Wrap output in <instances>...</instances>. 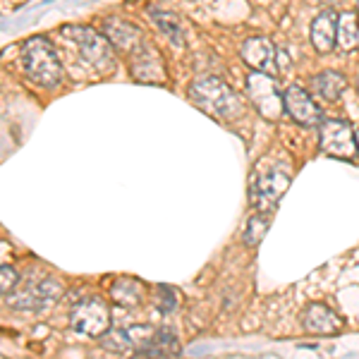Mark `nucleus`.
Segmentation results:
<instances>
[{
  "instance_id": "1",
  "label": "nucleus",
  "mask_w": 359,
  "mask_h": 359,
  "mask_svg": "<svg viewBox=\"0 0 359 359\" xmlns=\"http://www.w3.org/2000/svg\"><path fill=\"white\" fill-rule=\"evenodd\" d=\"M292 182V168L290 161H283L278 154H271L259 161L257 170L252 175V187H249V196L257 211L269 213L273 211L280 201V196L287 192Z\"/></svg>"
},
{
  "instance_id": "2",
  "label": "nucleus",
  "mask_w": 359,
  "mask_h": 359,
  "mask_svg": "<svg viewBox=\"0 0 359 359\" xmlns=\"http://www.w3.org/2000/svg\"><path fill=\"white\" fill-rule=\"evenodd\" d=\"M189 96L201 111L218 120H237L242 115L240 96L218 77H199L189 86Z\"/></svg>"
},
{
  "instance_id": "3",
  "label": "nucleus",
  "mask_w": 359,
  "mask_h": 359,
  "mask_svg": "<svg viewBox=\"0 0 359 359\" xmlns=\"http://www.w3.org/2000/svg\"><path fill=\"white\" fill-rule=\"evenodd\" d=\"M25 69L27 77L43 89H55L62 79V67L53 43L43 36H34L25 43Z\"/></svg>"
},
{
  "instance_id": "4",
  "label": "nucleus",
  "mask_w": 359,
  "mask_h": 359,
  "mask_svg": "<svg viewBox=\"0 0 359 359\" xmlns=\"http://www.w3.org/2000/svg\"><path fill=\"white\" fill-rule=\"evenodd\" d=\"M69 326H72V331H77L82 335L101 338V335L111 328V306L103 302L101 297L82 299V302L72 309Z\"/></svg>"
},
{
  "instance_id": "5",
  "label": "nucleus",
  "mask_w": 359,
  "mask_h": 359,
  "mask_svg": "<svg viewBox=\"0 0 359 359\" xmlns=\"http://www.w3.org/2000/svg\"><path fill=\"white\" fill-rule=\"evenodd\" d=\"M247 96L252 98V103L257 106V111L269 120H278L285 111L283 103V94L273 82V77H269L266 72H249L247 77Z\"/></svg>"
},
{
  "instance_id": "6",
  "label": "nucleus",
  "mask_w": 359,
  "mask_h": 359,
  "mask_svg": "<svg viewBox=\"0 0 359 359\" xmlns=\"http://www.w3.org/2000/svg\"><path fill=\"white\" fill-rule=\"evenodd\" d=\"M67 36H72V41L77 43L79 53L89 65H94L98 69H113V57H111V41L96 34L94 29H84V27H74L67 29Z\"/></svg>"
},
{
  "instance_id": "7",
  "label": "nucleus",
  "mask_w": 359,
  "mask_h": 359,
  "mask_svg": "<svg viewBox=\"0 0 359 359\" xmlns=\"http://www.w3.org/2000/svg\"><path fill=\"white\" fill-rule=\"evenodd\" d=\"M321 149L335 158H355L357 156V135L343 120H326L321 125Z\"/></svg>"
},
{
  "instance_id": "8",
  "label": "nucleus",
  "mask_w": 359,
  "mask_h": 359,
  "mask_svg": "<svg viewBox=\"0 0 359 359\" xmlns=\"http://www.w3.org/2000/svg\"><path fill=\"white\" fill-rule=\"evenodd\" d=\"M154 338V331L147 326H132V328H115V331H106L101 335V345L118 355H127V352H139L149 345Z\"/></svg>"
},
{
  "instance_id": "9",
  "label": "nucleus",
  "mask_w": 359,
  "mask_h": 359,
  "mask_svg": "<svg viewBox=\"0 0 359 359\" xmlns=\"http://www.w3.org/2000/svg\"><path fill=\"white\" fill-rule=\"evenodd\" d=\"M283 103H285V113L290 115L297 125L302 127H316L321 125V111L316 108L314 98H311L302 86L292 84L283 94Z\"/></svg>"
},
{
  "instance_id": "10",
  "label": "nucleus",
  "mask_w": 359,
  "mask_h": 359,
  "mask_svg": "<svg viewBox=\"0 0 359 359\" xmlns=\"http://www.w3.org/2000/svg\"><path fill=\"white\" fill-rule=\"evenodd\" d=\"M132 77L139 82H149V84H163L165 82V72H163V60L156 53L151 46L139 43L132 50Z\"/></svg>"
},
{
  "instance_id": "11",
  "label": "nucleus",
  "mask_w": 359,
  "mask_h": 359,
  "mask_svg": "<svg viewBox=\"0 0 359 359\" xmlns=\"http://www.w3.org/2000/svg\"><path fill=\"white\" fill-rule=\"evenodd\" d=\"M242 57H245V62L252 69H257V72H273L276 67V48L273 43L269 41V39L264 36H254V39H247L245 43H242Z\"/></svg>"
},
{
  "instance_id": "12",
  "label": "nucleus",
  "mask_w": 359,
  "mask_h": 359,
  "mask_svg": "<svg viewBox=\"0 0 359 359\" xmlns=\"http://www.w3.org/2000/svg\"><path fill=\"white\" fill-rule=\"evenodd\" d=\"M304 328L316 335H335L343 328V321H340V316L335 314L331 306L314 302L306 306L304 311Z\"/></svg>"
},
{
  "instance_id": "13",
  "label": "nucleus",
  "mask_w": 359,
  "mask_h": 359,
  "mask_svg": "<svg viewBox=\"0 0 359 359\" xmlns=\"http://www.w3.org/2000/svg\"><path fill=\"white\" fill-rule=\"evenodd\" d=\"M335 32H338V15L333 10H326L311 25V43L318 53H331L335 46Z\"/></svg>"
},
{
  "instance_id": "14",
  "label": "nucleus",
  "mask_w": 359,
  "mask_h": 359,
  "mask_svg": "<svg viewBox=\"0 0 359 359\" xmlns=\"http://www.w3.org/2000/svg\"><path fill=\"white\" fill-rule=\"evenodd\" d=\"M106 36L120 50H135L142 43L139 29L135 25H127L123 20H106Z\"/></svg>"
},
{
  "instance_id": "15",
  "label": "nucleus",
  "mask_w": 359,
  "mask_h": 359,
  "mask_svg": "<svg viewBox=\"0 0 359 359\" xmlns=\"http://www.w3.org/2000/svg\"><path fill=\"white\" fill-rule=\"evenodd\" d=\"M175 355H180V343L175 333L168 331V328L154 331V338L139 352V357H175Z\"/></svg>"
},
{
  "instance_id": "16",
  "label": "nucleus",
  "mask_w": 359,
  "mask_h": 359,
  "mask_svg": "<svg viewBox=\"0 0 359 359\" xmlns=\"http://www.w3.org/2000/svg\"><path fill=\"white\" fill-rule=\"evenodd\" d=\"M311 84H314L316 94L326 98V101H338L347 89V79L340 72H335V69H326V72L316 74L311 79Z\"/></svg>"
},
{
  "instance_id": "17",
  "label": "nucleus",
  "mask_w": 359,
  "mask_h": 359,
  "mask_svg": "<svg viewBox=\"0 0 359 359\" xmlns=\"http://www.w3.org/2000/svg\"><path fill=\"white\" fill-rule=\"evenodd\" d=\"M335 43H338L340 50L359 48V17H357V13H343L338 17Z\"/></svg>"
},
{
  "instance_id": "18",
  "label": "nucleus",
  "mask_w": 359,
  "mask_h": 359,
  "mask_svg": "<svg viewBox=\"0 0 359 359\" xmlns=\"http://www.w3.org/2000/svg\"><path fill=\"white\" fill-rule=\"evenodd\" d=\"M151 20L156 22V27H158L172 43H175V46H184L187 32H184V25L180 22V17L175 13H165V10H151Z\"/></svg>"
},
{
  "instance_id": "19",
  "label": "nucleus",
  "mask_w": 359,
  "mask_h": 359,
  "mask_svg": "<svg viewBox=\"0 0 359 359\" xmlns=\"http://www.w3.org/2000/svg\"><path fill=\"white\" fill-rule=\"evenodd\" d=\"M113 297L118 299L120 304H139L144 299V285L139 280H132V278H123L113 285Z\"/></svg>"
},
{
  "instance_id": "20",
  "label": "nucleus",
  "mask_w": 359,
  "mask_h": 359,
  "mask_svg": "<svg viewBox=\"0 0 359 359\" xmlns=\"http://www.w3.org/2000/svg\"><path fill=\"white\" fill-rule=\"evenodd\" d=\"M269 233V216L259 211L257 216L249 218L247 228H245V242L249 247H257L264 240V235Z\"/></svg>"
},
{
  "instance_id": "21",
  "label": "nucleus",
  "mask_w": 359,
  "mask_h": 359,
  "mask_svg": "<svg viewBox=\"0 0 359 359\" xmlns=\"http://www.w3.org/2000/svg\"><path fill=\"white\" fill-rule=\"evenodd\" d=\"M158 306H161V311H172L177 306V292L172 290V287H168V285H158Z\"/></svg>"
},
{
  "instance_id": "22",
  "label": "nucleus",
  "mask_w": 359,
  "mask_h": 359,
  "mask_svg": "<svg viewBox=\"0 0 359 359\" xmlns=\"http://www.w3.org/2000/svg\"><path fill=\"white\" fill-rule=\"evenodd\" d=\"M17 271L13 266H0V294H8L17 285Z\"/></svg>"
},
{
  "instance_id": "23",
  "label": "nucleus",
  "mask_w": 359,
  "mask_h": 359,
  "mask_svg": "<svg viewBox=\"0 0 359 359\" xmlns=\"http://www.w3.org/2000/svg\"><path fill=\"white\" fill-rule=\"evenodd\" d=\"M321 3H323V5H340L343 0H321Z\"/></svg>"
},
{
  "instance_id": "24",
  "label": "nucleus",
  "mask_w": 359,
  "mask_h": 359,
  "mask_svg": "<svg viewBox=\"0 0 359 359\" xmlns=\"http://www.w3.org/2000/svg\"><path fill=\"white\" fill-rule=\"evenodd\" d=\"M357 144H359V130H357Z\"/></svg>"
},
{
  "instance_id": "25",
  "label": "nucleus",
  "mask_w": 359,
  "mask_h": 359,
  "mask_svg": "<svg viewBox=\"0 0 359 359\" xmlns=\"http://www.w3.org/2000/svg\"><path fill=\"white\" fill-rule=\"evenodd\" d=\"M357 91H359V79H357Z\"/></svg>"
},
{
  "instance_id": "26",
  "label": "nucleus",
  "mask_w": 359,
  "mask_h": 359,
  "mask_svg": "<svg viewBox=\"0 0 359 359\" xmlns=\"http://www.w3.org/2000/svg\"><path fill=\"white\" fill-rule=\"evenodd\" d=\"M357 5H359V0H357Z\"/></svg>"
}]
</instances>
